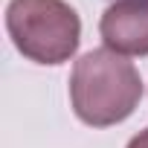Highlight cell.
Listing matches in <instances>:
<instances>
[{"label": "cell", "mask_w": 148, "mask_h": 148, "mask_svg": "<svg viewBox=\"0 0 148 148\" xmlns=\"http://www.w3.org/2000/svg\"><path fill=\"white\" fill-rule=\"evenodd\" d=\"M128 148H148V128H142V131L128 142Z\"/></svg>", "instance_id": "cell-4"}, {"label": "cell", "mask_w": 148, "mask_h": 148, "mask_svg": "<svg viewBox=\"0 0 148 148\" xmlns=\"http://www.w3.org/2000/svg\"><path fill=\"white\" fill-rule=\"evenodd\" d=\"M99 32L105 47L119 55H148V0H113Z\"/></svg>", "instance_id": "cell-3"}, {"label": "cell", "mask_w": 148, "mask_h": 148, "mask_svg": "<svg viewBox=\"0 0 148 148\" xmlns=\"http://www.w3.org/2000/svg\"><path fill=\"white\" fill-rule=\"evenodd\" d=\"M142 99L139 70L119 52L102 47L84 52L70 76V102L84 125L108 128L125 122Z\"/></svg>", "instance_id": "cell-1"}, {"label": "cell", "mask_w": 148, "mask_h": 148, "mask_svg": "<svg viewBox=\"0 0 148 148\" xmlns=\"http://www.w3.org/2000/svg\"><path fill=\"white\" fill-rule=\"evenodd\" d=\"M6 29L18 52L35 64H64L82 41V21L64 0H9Z\"/></svg>", "instance_id": "cell-2"}]
</instances>
